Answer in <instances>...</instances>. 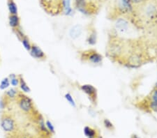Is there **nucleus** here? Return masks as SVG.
<instances>
[{
  "label": "nucleus",
  "instance_id": "nucleus-1",
  "mask_svg": "<svg viewBox=\"0 0 157 138\" xmlns=\"http://www.w3.org/2000/svg\"><path fill=\"white\" fill-rule=\"evenodd\" d=\"M129 20L138 30L147 31L157 23V0H148L135 6Z\"/></svg>",
  "mask_w": 157,
  "mask_h": 138
},
{
  "label": "nucleus",
  "instance_id": "nucleus-2",
  "mask_svg": "<svg viewBox=\"0 0 157 138\" xmlns=\"http://www.w3.org/2000/svg\"><path fill=\"white\" fill-rule=\"evenodd\" d=\"M133 38H124L110 32L108 35L106 53L112 62L120 64L132 47Z\"/></svg>",
  "mask_w": 157,
  "mask_h": 138
},
{
  "label": "nucleus",
  "instance_id": "nucleus-3",
  "mask_svg": "<svg viewBox=\"0 0 157 138\" xmlns=\"http://www.w3.org/2000/svg\"><path fill=\"white\" fill-rule=\"evenodd\" d=\"M134 29L137 30L129 20V19L126 18H119L115 20L113 29L111 31L119 37L129 39L131 38L130 36L134 34L135 31H138L134 30Z\"/></svg>",
  "mask_w": 157,
  "mask_h": 138
},
{
  "label": "nucleus",
  "instance_id": "nucleus-4",
  "mask_svg": "<svg viewBox=\"0 0 157 138\" xmlns=\"http://www.w3.org/2000/svg\"><path fill=\"white\" fill-rule=\"evenodd\" d=\"M134 6L129 0H118L113 6L111 13H109L110 18L116 20L119 18H129Z\"/></svg>",
  "mask_w": 157,
  "mask_h": 138
},
{
  "label": "nucleus",
  "instance_id": "nucleus-5",
  "mask_svg": "<svg viewBox=\"0 0 157 138\" xmlns=\"http://www.w3.org/2000/svg\"><path fill=\"white\" fill-rule=\"evenodd\" d=\"M80 58L82 62L88 63L93 66H100L104 60L102 55L92 48L81 52Z\"/></svg>",
  "mask_w": 157,
  "mask_h": 138
},
{
  "label": "nucleus",
  "instance_id": "nucleus-6",
  "mask_svg": "<svg viewBox=\"0 0 157 138\" xmlns=\"http://www.w3.org/2000/svg\"><path fill=\"white\" fill-rule=\"evenodd\" d=\"M75 4L78 11L87 16L97 14L100 9V6L91 0H75Z\"/></svg>",
  "mask_w": 157,
  "mask_h": 138
},
{
  "label": "nucleus",
  "instance_id": "nucleus-7",
  "mask_svg": "<svg viewBox=\"0 0 157 138\" xmlns=\"http://www.w3.org/2000/svg\"><path fill=\"white\" fill-rule=\"evenodd\" d=\"M18 106L21 110L26 113H31L34 110V105L32 100L28 96H27L21 93L18 95Z\"/></svg>",
  "mask_w": 157,
  "mask_h": 138
},
{
  "label": "nucleus",
  "instance_id": "nucleus-8",
  "mask_svg": "<svg viewBox=\"0 0 157 138\" xmlns=\"http://www.w3.org/2000/svg\"><path fill=\"white\" fill-rule=\"evenodd\" d=\"M80 90L83 93H85L87 97L89 98V101L92 103V105H97L98 103V92L97 89H96L92 84H82L80 87Z\"/></svg>",
  "mask_w": 157,
  "mask_h": 138
},
{
  "label": "nucleus",
  "instance_id": "nucleus-9",
  "mask_svg": "<svg viewBox=\"0 0 157 138\" xmlns=\"http://www.w3.org/2000/svg\"><path fill=\"white\" fill-rule=\"evenodd\" d=\"M0 125L5 133H12L16 130V122L11 115L5 114L2 116Z\"/></svg>",
  "mask_w": 157,
  "mask_h": 138
},
{
  "label": "nucleus",
  "instance_id": "nucleus-10",
  "mask_svg": "<svg viewBox=\"0 0 157 138\" xmlns=\"http://www.w3.org/2000/svg\"><path fill=\"white\" fill-rule=\"evenodd\" d=\"M145 109L150 112H157V87H154L145 98Z\"/></svg>",
  "mask_w": 157,
  "mask_h": 138
},
{
  "label": "nucleus",
  "instance_id": "nucleus-11",
  "mask_svg": "<svg viewBox=\"0 0 157 138\" xmlns=\"http://www.w3.org/2000/svg\"><path fill=\"white\" fill-rule=\"evenodd\" d=\"M44 7L52 13H58L60 9H63V0H42Z\"/></svg>",
  "mask_w": 157,
  "mask_h": 138
},
{
  "label": "nucleus",
  "instance_id": "nucleus-12",
  "mask_svg": "<svg viewBox=\"0 0 157 138\" xmlns=\"http://www.w3.org/2000/svg\"><path fill=\"white\" fill-rule=\"evenodd\" d=\"M29 53H30L31 57L36 59L44 60L46 57L45 52L38 45L35 44H31V50H29Z\"/></svg>",
  "mask_w": 157,
  "mask_h": 138
},
{
  "label": "nucleus",
  "instance_id": "nucleus-13",
  "mask_svg": "<svg viewBox=\"0 0 157 138\" xmlns=\"http://www.w3.org/2000/svg\"><path fill=\"white\" fill-rule=\"evenodd\" d=\"M83 32V27L82 25H76L73 26L69 31V36L72 39L75 40L80 38Z\"/></svg>",
  "mask_w": 157,
  "mask_h": 138
},
{
  "label": "nucleus",
  "instance_id": "nucleus-14",
  "mask_svg": "<svg viewBox=\"0 0 157 138\" xmlns=\"http://www.w3.org/2000/svg\"><path fill=\"white\" fill-rule=\"evenodd\" d=\"M97 42V34L94 27L89 29V34L87 38V43L89 45H94Z\"/></svg>",
  "mask_w": 157,
  "mask_h": 138
},
{
  "label": "nucleus",
  "instance_id": "nucleus-15",
  "mask_svg": "<svg viewBox=\"0 0 157 138\" xmlns=\"http://www.w3.org/2000/svg\"><path fill=\"white\" fill-rule=\"evenodd\" d=\"M9 26L15 30V29L20 28V18L18 15H11L9 18Z\"/></svg>",
  "mask_w": 157,
  "mask_h": 138
},
{
  "label": "nucleus",
  "instance_id": "nucleus-16",
  "mask_svg": "<svg viewBox=\"0 0 157 138\" xmlns=\"http://www.w3.org/2000/svg\"><path fill=\"white\" fill-rule=\"evenodd\" d=\"M84 133L87 137L97 138V136H98L97 130L89 126H86L84 128Z\"/></svg>",
  "mask_w": 157,
  "mask_h": 138
},
{
  "label": "nucleus",
  "instance_id": "nucleus-17",
  "mask_svg": "<svg viewBox=\"0 0 157 138\" xmlns=\"http://www.w3.org/2000/svg\"><path fill=\"white\" fill-rule=\"evenodd\" d=\"M18 77H19V80H20L19 85H20V87L21 90L23 92H24V93H29V92L31 91V89L29 87V86L27 85V84L26 83V82L24 81L23 77L20 76Z\"/></svg>",
  "mask_w": 157,
  "mask_h": 138
},
{
  "label": "nucleus",
  "instance_id": "nucleus-18",
  "mask_svg": "<svg viewBox=\"0 0 157 138\" xmlns=\"http://www.w3.org/2000/svg\"><path fill=\"white\" fill-rule=\"evenodd\" d=\"M18 91L17 89L14 88L10 89L9 90L7 91L6 93H5V95H6V98L9 99H14L18 97Z\"/></svg>",
  "mask_w": 157,
  "mask_h": 138
},
{
  "label": "nucleus",
  "instance_id": "nucleus-19",
  "mask_svg": "<svg viewBox=\"0 0 157 138\" xmlns=\"http://www.w3.org/2000/svg\"><path fill=\"white\" fill-rule=\"evenodd\" d=\"M63 10L64 11L66 15H69L71 13L72 9L71 7L70 0H63Z\"/></svg>",
  "mask_w": 157,
  "mask_h": 138
},
{
  "label": "nucleus",
  "instance_id": "nucleus-20",
  "mask_svg": "<svg viewBox=\"0 0 157 138\" xmlns=\"http://www.w3.org/2000/svg\"><path fill=\"white\" fill-rule=\"evenodd\" d=\"M8 7L11 15H17L18 14V7L13 1H10L9 2Z\"/></svg>",
  "mask_w": 157,
  "mask_h": 138
},
{
  "label": "nucleus",
  "instance_id": "nucleus-21",
  "mask_svg": "<svg viewBox=\"0 0 157 138\" xmlns=\"http://www.w3.org/2000/svg\"><path fill=\"white\" fill-rule=\"evenodd\" d=\"M9 78L10 79V84H11L12 86L17 87L18 85H19V83H20L19 77H17L16 75L11 74L9 76Z\"/></svg>",
  "mask_w": 157,
  "mask_h": 138
},
{
  "label": "nucleus",
  "instance_id": "nucleus-22",
  "mask_svg": "<svg viewBox=\"0 0 157 138\" xmlns=\"http://www.w3.org/2000/svg\"><path fill=\"white\" fill-rule=\"evenodd\" d=\"M147 33L148 34V36H150V37L154 38V39L157 40V25L147 31Z\"/></svg>",
  "mask_w": 157,
  "mask_h": 138
},
{
  "label": "nucleus",
  "instance_id": "nucleus-23",
  "mask_svg": "<svg viewBox=\"0 0 157 138\" xmlns=\"http://www.w3.org/2000/svg\"><path fill=\"white\" fill-rule=\"evenodd\" d=\"M10 84H10V79L9 77H5L0 83V89H2V90L6 89L10 86Z\"/></svg>",
  "mask_w": 157,
  "mask_h": 138
},
{
  "label": "nucleus",
  "instance_id": "nucleus-24",
  "mask_svg": "<svg viewBox=\"0 0 157 138\" xmlns=\"http://www.w3.org/2000/svg\"><path fill=\"white\" fill-rule=\"evenodd\" d=\"M21 43L24 46V48H25V49L27 50V51L29 52V50H31V44L30 43V41H29V38L25 36L23 40L21 41Z\"/></svg>",
  "mask_w": 157,
  "mask_h": 138
},
{
  "label": "nucleus",
  "instance_id": "nucleus-25",
  "mask_svg": "<svg viewBox=\"0 0 157 138\" xmlns=\"http://www.w3.org/2000/svg\"><path fill=\"white\" fill-rule=\"evenodd\" d=\"M13 32L15 33V34L16 35L17 37H18V39L20 41L26 36L25 35H24V34L23 33V31L20 30V28L15 29V30H13Z\"/></svg>",
  "mask_w": 157,
  "mask_h": 138
},
{
  "label": "nucleus",
  "instance_id": "nucleus-26",
  "mask_svg": "<svg viewBox=\"0 0 157 138\" xmlns=\"http://www.w3.org/2000/svg\"><path fill=\"white\" fill-rule=\"evenodd\" d=\"M64 97L66 98V100H67L68 103H69V104L71 106H73V107H75V102L74 101V99H73V98L72 97V96L71 95V94L69 93H67L65 94Z\"/></svg>",
  "mask_w": 157,
  "mask_h": 138
},
{
  "label": "nucleus",
  "instance_id": "nucleus-27",
  "mask_svg": "<svg viewBox=\"0 0 157 138\" xmlns=\"http://www.w3.org/2000/svg\"><path fill=\"white\" fill-rule=\"evenodd\" d=\"M104 125L105 128H106L108 130H114V126L112 124V123L110 122L109 119H105L104 120Z\"/></svg>",
  "mask_w": 157,
  "mask_h": 138
},
{
  "label": "nucleus",
  "instance_id": "nucleus-28",
  "mask_svg": "<svg viewBox=\"0 0 157 138\" xmlns=\"http://www.w3.org/2000/svg\"><path fill=\"white\" fill-rule=\"evenodd\" d=\"M46 128H48L49 132H50V133H55V128H54L53 123H51L50 121H48V120L46 121Z\"/></svg>",
  "mask_w": 157,
  "mask_h": 138
},
{
  "label": "nucleus",
  "instance_id": "nucleus-29",
  "mask_svg": "<svg viewBox=\"0 0 157 138\" xmlns=\"http://www.w3.org/2000/svg\"><path fill=\"white\" fill-rule=\"evenodd\" d=\"M129 1L131 2V4H133V6L135 7L141 5V4L144 3V2L148 1V0H129Z\"/></svg>",
  "mask_w": 157,
  "mask_h": 138
},
{
  "label": "nucleus",
  "instance_id": "nucleus-30",
  "mask_svg": "<svg viewBox=\"0 0 157 138\" xmlns=\"http://www.w3.org/2000/svg\"><path fill=\"white\" fill-rule=\"evenodd\" d=\"M92 2H94L96 4H97L99 6H101V4H103L104 3H105L106 2V0H91Z\"/></svg>",
  "mask_w": 157,
  "mask_h": 138
},
{
  "label": "nucleus",
  "instance_id": "nucleus-31",
  "mask_svg": "<svg viewBox=\"0 0 157 138\" xmlns=\"http://www.w3.org/2000/svg\"><path fill=\"white\" fill-rule=\"evenodd\" d=\"M6 100H4V98H2L1 101H0V108L4 109L6 106Z\"/></svg>",
  "mask_w": 157,
  "mask_h": 138
},
{
  "label": "nucleus",
  "instance_id": "nucleus-32",
  "mask_svg": "<svg viewBox=\"0 0 157 138\" xmlns=\"http://www.w3.org/2000/svg\"><path fill=\"white\" fill-rule=\"evenodd\" d=\"M20 138H29V137H22Z\"/></svg>",
  "mask_w": 157,
  "mask_h": 138
},
{
  "label": "nucleus",
  "instance_id": "nucleus-33",
  "mask_svg": "<svg viewBox=\"0 0 157 138\" xmlns=\"http://www.w3.org/2000/svg\"><path fill=\"white\" fill-rule=\"evenodd\" d=\"M88 138H95V137H88Z\"/></svg>",
  "mask_w": 157,
  "mask_h": 138
}]
</instances>
